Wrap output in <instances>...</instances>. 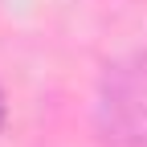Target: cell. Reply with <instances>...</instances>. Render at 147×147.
<instances>
[{
	"label": "cell",
	"mask_w": 147,
	"mask_h": 147,
	"mask_svg": "<svg viewBox=\"0 0 147 147\" xmlns=\"http://www.w3.org/2000/svg\"><path fill=\"white\" fill-rule=\"evenodd\" d=\"M0 123H4V98H0Z\"/></svg>",
	"instance_id": "cell-1"
}]
</instances>
